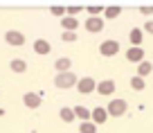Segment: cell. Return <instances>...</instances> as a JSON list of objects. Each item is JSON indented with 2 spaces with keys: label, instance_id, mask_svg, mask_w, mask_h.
Instances as JSON below:
<instances>
[{
  "label": "cell",
  "instance_id": "obj_1",
  "mask_svg": "<svg viewBox=\"0 0 153 133\" xmlns=\"http://www.w3.org/2000/svg\"><path fill=\"white\" fill-rule=\"evenodd\" d=\"M79 84V77L74 75V72H56V77H54V86L56 88H72V86Z\"/></svg>",
  "mask_w": 153,
  "mask_h": 133
},
{
  "label": "cell",
  "instance_id": "obj_2",
  "mask_svg": "<svg viewBox=\"0 0 153 133\" xmlns=\"http://www.w3.org/2000/svg\"><path fill=\"white\" fill-rule=\"evenodd\" d=\"M126 108H128L126 99H110V102H108V106H106L108 115H113V117H122V115L126 113Z\"/></svg>",
  "mask_w": 153,
  "mask_h": 133
},
{
  "label": "cell",
  "instance_id": "obj_3",
  "mask_svg": "<svg viewBox=\"0 0 153 133\" xmlns=\"http://www.w3.org/2000/svg\"><path fill=\"white\" fill-rule=\"evenodd\" d=\"M5 41L9 43V45H14V48H20V45H25V34L18 32V29H7Z\"/></svg>",
  "mask_w": 153,
  "mask_h": 133
},
{
  "label": "cell",
  "instance_id": "obj_4",
  "mask_svg": "<svg viewBox=\"0 0 153 133\" xmlns=\"http://www.w3.org/2000/svg\"><path fill=\"white\" fill-rule=\"evenodd\" d=\"M76 90L81 93V95H90L92 90H97V81L92 77H81L79 84H76Z\"/></svg>",
  "mask_w": 153,
  "mask_h": 133
},
{
  "label": "cell",
  "instance_id": "obj_5",
  "mask_svg": "<svg viewBox=\"0 0 153 133\" xmlns=\"http://www.w3.org/2000/svg\"><path fill=\"white\" fill-rule=\"evenodd\" d=\"M117 52H120V43L113 41V38H108L99 45V54H104V57H115Z\"/></svg>",
  "mask_w": 153,
  "mask_h": 133
},
{
  "label": "cell",
  "instance_id": "obj_6",
  "mask_svg": "<svg viewBox=\"0 0 153 133\" xmlns=\"http://www.w3.org/2000/svg\"><path fill=\"white\" fill-rule=\"evenodd\" d=\"M41 102H43V95H41V93H25L23 95V104L27 106V108H38Z\"/></svg>",
  "mask_w": 153,
  "mask_h": 133
},
{
  "label": "cell",
  "instance_id": "obj_7",
  "mask_svg": "<svg viewBox=\"0 0 153 133\" xmlns=\"http://www.w3.org/2000/svg\"><path fill=\"white\" fill-rule=\"evenodd\" d=\"M126 59H128L131 63H142V61H146V59H144V50L142 48H128L126 50Z\"/></svg>",
  "mask_w": 153,
  "mask_h": 133
},
{
  "label": "cell",
  "instance_id": "obj_8",
  "mask_svg": "<svg viewBox=\"0 0 153 133\" xmlns=\"http://www.w3.org/2000/svg\"><path fill=\"white\" fill-rule=\"evenodd\" d=\"M86 29L88 32H101V29H104V18H101V16H90V18H86Z\"/></svg>",
  "mask_w": 153,
  "mask_h": 133
},
{
  "label": "cell",
  "instance_id": "obj_9",
  "mask_svg": "<svg viewBox=\"0 0 153 133\" xmlns=\"http://www.w3.org/2000/svg\"><path fill=\"white\" fill-rule=\"evenodd\" d=\"M97 93H99V95H113L115 93V81L113 79H104V81H99V84H97Z\"/></svg>",
  "mask_w": 153,
  "mask_h": 133
},
{
  "label": "cell",
  "instance_id": "obj_10",
  "mask_svg": "<svg viewBox=\"0 0 153 133\" xmlns=\"http://www.w3.org/2000/svg\"><path fill=\"white\" fill-rule=\"evenodd\" d=\"M106 120H108V111H106L104 106H95V108H92V122L95 124H104Z\"/></svg>",
  "mask_w": 153,
  "mask_h": 133
},
{
  "label": "cell",
  "instance_id": "obj_11",
  "mask_svg": "<svg viewBox=\"0 0 153 133\" xmlns=\"http://www.w3.org/2000/svg\"><path fill=\"white\" fill-rule=\"evenodd\" d=\"M34 52L36 54H50L52 52V45H50L45 38H36V41H34Z\"/></svg>",
  "mask_w": 153,
  "mask_h": 133
},
{
  "label": "cell",
  "instance_id": "obj_12",
  "mask_svg": "<svg viewBox=\"0 0 153 133\" xmlns=\"http://www.w3.org/2000/svg\"><path fill=\"white\" fill-rule=\"evenodd\" d=\"M54 68H56V72H70L72 70V61L70 57H61L54 61Z\"/></svg>",
  "mask_w": 153,
  "mask_h": 133
},
{
  "label": "cell",
  "instance_id": "obj_13",
  "mask_svg": "<svg viewBox=\"0 0 153 133\" xmlns=\"http://www.w3.org/2000/svg\"><path fill=\"white\" fill-rule=\"evenodd\" d=\"M59 117H61L63 122L70 124V122H74V120H76V113H74V108H70V106H63V108L59 111Z\"/></svg>",
  "mask_w": 153,
  "mask_h": 133
},
{
  "label": "cell",
  "instance_id": "obj_14",
  "mask_svg": "<svg viewBox=\"0 0 153 133\" xmlns=\"http://www.w3.org/2000/svg\"><path fill=\"white\" fill-rule=\"evenodd\" d=\"M74 113H76V117L81 120V122H90L92 120V111L86 108V106H74Z\"/></svg>",
  "mask_w": 153,
  "mask_h": 133
},
{
  "label": "cell",
  "instance_id": "obj_15",
  "mask_svg": "<svg viewBox=\"0 0 153 133\" xmlns=\"http://www.w3.org/2000/svg\"><path fill=\"white\" fill-rule=\"evenodd\" d=\"M61 25H63V32H74L79 27V20L72 18V16H65V18H61Z\"/></svg>",
  "mask_w": 153,
  "mask_h": 133
},
{
  "label": "cell",
  "instance_id": "obj_16",
  "mask_svg": "<svg viewBox=\"0 0 153 133\" xmlns=\"http://www.w3.org/2000/svg\"><path fill=\"white\" fill-rule=\"evenodd\" d=\"M128 38H131V43H133V48H142V29H140V27L131 29Z\"/></svg>",
  "mask_w": 153,
  "mask_h": 133
},
{
  "label": "cell",
  "instance_id": "obj_17",
  "mask_svg": "<svg viewBox=\"0 0 153 133\" xmlns=\"http://www.w3.org/2000/svg\"><path fill=\"white\" fill-rule=\"evenodd\" d=\"M9 68H11V72H16V75H23V72L27 70V63H25L23 59H11Z\"/></svg>",
  "mask_w": 153,
  "mask_h": 133
},
{
  "label": "cell",
  "instance_id": "obj_18",
  "mask_svg": "<svg viewBox=\"0 0 153 133\" xmlns=\"http://www.w3.org/2000/svg\"><path fill=\"white\" fill-rule=\"evenodd\" d=\"M131 88H133V90H144V88H146V81H144V77H140V75L131 77Z\"/></svg>",
  "mask_w": 153,
  "mask_h": 133
},
{
  "label": "cell",
  "instance_id": "obj_19",
  "mask_svg": "<svg viewBox=\"0 0 153 133\" xmlns=\"http://www.w3.org/2000/svg\"><path fill=\"white\" fill-rule=\"evenodd\" d=\"M151 72H153V63H151V61H142V63L137 66V75H140V77H149Z\"/></svg>",
  "mask_w": 153,
  "mask_h": 133
},
{
  "label": "cell",
  "instance_id": "obj_20",
  "mask_svg": "<svg viewBox=\"0 0 153 133\" xmlns=\"http://www.w3.org/2000/svg\"><path fill=\"white\" fill-rule=\"evenodd\" d=\"M120 14H122V7H117V5L106 7V9H104V18H117Z\"/></svg>",
  "mask_w": 153,
  "mask_h": 133
},
{
  "label": "cell",
  "instance_id": "obj_21",
  "mask_svg": "<svg viewBox=\"0 0 153 133\" xmlns=\"http://www.w3.org/2000/svg\"><path fill=\"white\" fill-rule=\"evenodd\" d=\"M79 133H97V124L92 122H81V126H79Z\"/></svg>",
  "mask_w": 153,
  "mask_h": 133
},
{
  "label": "cell",
  "instance_id": "obj_22",
  "mask_svg": "<svg viewBox=\"0 0 153 133\" xmlns=\"http://www.w3.org/2000/svg\"><path fill=\"white\" fill-rule=\"evenodd\" d=\"M88 14H90V16H101V14H104V7H99V5H90V7H88Z\"/></svg>",
  "mask_w": 153,
  "mask_h": 133
},
{
  "label": "cell",
  "instance_id": "obj_23",
  "mask_svg": "<svg viewBox=\"0 0 153 133\" xmlns=\"http://www.w3.org/2000/svg\"><path fill=\"white\" fill-rule=\"evenodd\" d=\"M50 11H52L54 16H68V9H65V7H59V5H54Z\"/></svg>",
  "mask_w": 153,
  "mask_h": 133
},
{
  "label": "cell",
  "instance_id": "obj_24",
  "mask_svg": "<svg viewBox=\"0 0 153 133\" xmlns=\"http://www.w3.org/2000/svg\"><path fill=\"white\" fill-rule=\"evenodd\" d=\"M61 38H63L65 43H74V41H76V34H74V32H63Z\"/></svg>",
  "mask_w": 153,
  "mask_h": 133
},
{
  "label": "cell",
  "instance_id": "obj_25",
  "mask_svg": "<svg viewBox=\"0 0 153 133\" xmlns=\"http://www.w3.org/2000/svg\"><path fill=\"white\" fill-rule=\"evenodd\" d=\"M79 11H81V7H76V5H72V7H68V16H72V18H74L76 14H79Z\"/></svg>",
  "mask_w": 153,
  "mask_h": 133
},
{
  "label": "cell",
  "instance_id": "obj_26",
  "mask_svg": "<svg viewBox=\"0 0 153 133\" xmlns=\"http://www.w3.org/2000/svg\"><path fill=\"white\" fill-rule=\"evenodd\" d=\"M144 32L153 34V20H146V23H144Z\"/></svg>",
  "mask_w": 153,
  "mask_h": 133
},
{
  "label": "cell",
  "instance_id": "obj_27",
  "mask_svg": "<svg viewBox=\"0 0 153 133\" xmlns=\"http://www.w3.org/2000/svg\"><path fill=\"white\" fill-rule=\"evenodd\" d=\"M140 11H142L144 16H151L153 14V7H140Z\"/></svg>",
  "mask_w": 153,
  "mask_h": 133
},
{
  "label": "cell",
  "instance_id": "obj_28",
  "mask_svg": "<svg viewBox=\"0 0 153 133\" xmlns=\"http://www.w3.org/2000/svg\"><path fill=\"white\" fill-rule=\"evenodd\" d=\"M2 115H5V108H0V117H2Z\"/></svg>",
  "mask_w": 153,
  "mask_h": 133
},
{
  "label": "cell",
  "instance_id": "obj_29",
  "mask_svg": "<svg viewBox=\"0 0 153 133\" xmlns=\"http://www.w3.org/2000/svg\"><path fill=\"white\" fill-rule=\"evenodd\" d=\"M32 133H36V131H32Z\"/></svg>",
  "mask_w": 153,
  "mask_h": 133
}]
</instances>
